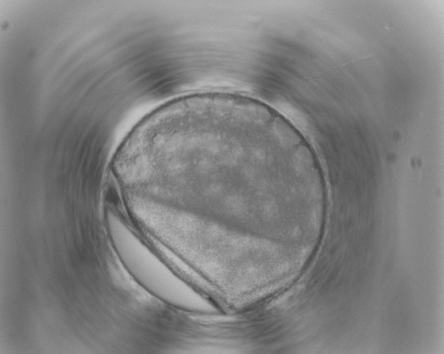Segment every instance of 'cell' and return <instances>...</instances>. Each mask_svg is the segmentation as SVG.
<instances>
[{"label": "cell", "mask_w": 444, "mask_h": 354, "mask_svg": "<svg viewBox=\"0 0 444 354\" xmlns=\"http://www.w3.org/2000/svg\"><path fill=\"white\" fill-rule=\"evenodd\" d=\"M155 148L159 166L178 171L187 195L224 206L213 232L223 223L229 242L287 235L325 188L308 143L258 100L218 97L195 103L166 123Z\"/></svg>", "instance_id": "cell-1"}]
</instances>
